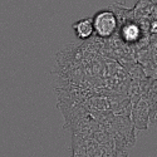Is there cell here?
<instances>
[{
	"instance_id": "1",
	"label": "cell",
	"mask_w": 157,
	"mask_h": 157,
	"mask_svg": "<svg viewBox=\"0 0 157 157\" xmlns=\"http://www.w3.org/2000/svg\"><path fill=\"white\" fill-rule=\"evenodd\" d=\"M92 20L94 33L99 39H109L118 32V19L113 10H101Z\"/></svg>"
},
{
	"instance_id": "2",
	"label": "cell",
	"mask_w": 157,
	"mask_h": 157,
	"mask_svg": "<svg viewBox=\"0 0 157 157\" xmlns=\"http://www.w3.org/2000/svg\"><path fill=\"white\" fill-rule=\"evenodd\" d=\"M132 104V114H131V121L133 123L135 129H147L148 121H150V107L146 98H140L131 101Z\"/></svg>"
},
{
	"instance_id": "3",
	"label": "cell",
	"mask_w": 157,
	"mask_h": 157,
	"mask_svg": "<svg viewBox=\"0 0 157 157\" xmlns=\"http://www.w3.org/2000/svg\"><path fill=\"white\" fill-rule=\"evenodd\" d=\"M73 29L75 32V35L82 39V40H87L92 36V34L94 33V28H93V20L89 18H84L78 20L77 23L73 24Z\"/></svg>"
}]
</instances>
